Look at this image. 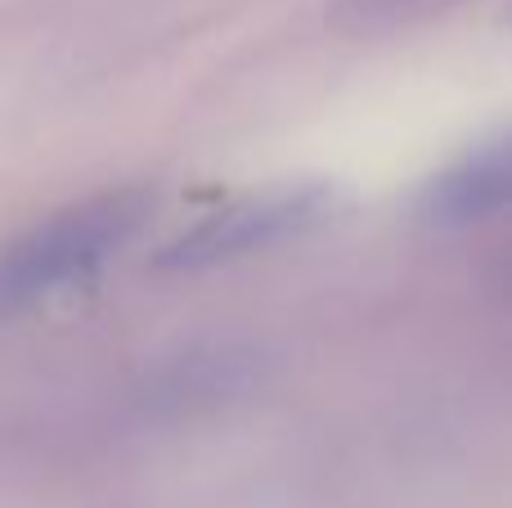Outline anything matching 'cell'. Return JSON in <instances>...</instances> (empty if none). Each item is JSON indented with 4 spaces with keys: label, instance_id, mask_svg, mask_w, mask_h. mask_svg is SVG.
I'll return each mask as SVG.
<instances>
[{
    "label": "cell",
    "instance_id": "1",
    "mask_svg": "<svg viewBox=\"0 0 512 508\" xmlns=\"http://www.w3.org/2000/svg\"><path fill=\"white\" fill-rule=\"evenodd\" d=\"M158 212V189L122 185L90 194L36 221L0 248V315L32 311L36 302L104 270Z\"/></svg>",
    "mask_w": 512,
    "mask_h": 508
},
{
    "label": "cell",
    "instance_id": "2",
    "mask_svg": "<svg viewBox=\"0 0 512 508\" xmlns=\"http://www.w3.org/2000/svg\"><path fill=\"white\" fill-rule=\"evenodd\" d=\"M337 212V189L333 185H279L265 194L239 198L230 207H216L212 216H203L198 225H189L180 239H171L167 248L153 257V266L167 275H198L212 266H230L252 252L279 248L301 234L319 230L324 221H333Z\"/></svg>",
    "mask_w": 512,
    "mask_h": 508
},
{
    "label": "cell",
    "instance_id": "3",
    "mask_svg": "<svg viewBox=\"0 0 512 508\" xmlns=\"http://www.w3.org/2000/svg\"><path fill=\"white\" fill-rule=\"evenodd\" d=\"M504 212H512V126L441 167L418 194V216L436 230H468Z\"/></svg>",
    "mask_w": 512,
    "mask_h": 508
},
{
    "label": "cell",
    "instance_id": "4",
    "mask_svg": "<svg viewBox=\"0 0 512 508\" xmlns=\"http://www.w3.org/2000/svg\"><path fill=\"white\" fill-rule=\"evenodd\" d=\"M265 378V356L256 347H203L176 356L149 378L144 405L153 414H198L225 401H239Z\"/></svg>",
    "mask_w": 512,
    "mask_h": 508
},
{
    "label": "cell",
    "instance_id": "5",
    "mask_svg": "<svg viewBox=\"0 0 512 508\" xmlns=\"http://www.w3.org/2000/svg\"><path fill=\"white\" fill-rule=\"evenodd\" d=\"M454 0H328V14L342 32L378 36V32H405V27L427 23Z\"/></svg>",
    "mask_w": 512,
    "mask_h": 508
},
{
    "label": "cell",
    "instance_id": "6",
    "mask_svg": "<svg viewBox=\"0 0 512 508\" xmlns=\"http://www.w3.org/2000/svg\"><path fill=\"white\" fill-rule=\"evenodd\" d=\"M490 288H495L504 302H512V239L495 252V266H490Z\"/></svg>",
    "mask_w": 512,
    "mask_h": 508
}]
</instances>
